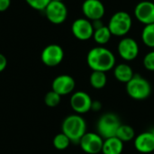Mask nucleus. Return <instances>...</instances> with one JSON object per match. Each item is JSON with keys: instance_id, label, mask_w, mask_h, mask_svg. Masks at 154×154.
Wrapping results in <instances>:
<instances>
[{"instance_id": "1a4fd4ad", "label": "nucleus", "mask_w": 154, "mask_h": 154, "mask_svg": "<svg viewBox=\"0 0 154 154\" xmlns=\"http://www.w3.org/2000/svg\"><path fill=\"white\" fill-rule=\"evenodd\" d=\"M93 100L84 91H77L70 97V106L78 115H83L91 110Z\"/></svg>"}, {"instance_id": "393cba45", "label": "nucleus", "mask_w": 154, "mask_h": 154, "mask_svg": "<svg viewBox=\"0 0 154 154\" xmlns=\"http://www.w3.org/2000/svg\"><path fill=\"white\" fill-rule=\"evenodd\" d=\"M143 66L146 69L154 71V51L147 53L143 58Z\"/></svg>"}, {"instance_id": "4be33fe9", "label": "nucleus", "mask_w": 154, "mask_h": 154, "mask_svg": "<svg viewBox=\"0 0 154 154\" xmlns=\"http://www.w3.org/2000/svg\"><path fill=\"white\" fill-rule=\"evenodd\" d=\"M70 140L69 139V137L64 134L62 132L60 134H58L57 135H55V137L53 138V146L56 150L59 151H64L66 150L69 144H70Z\"/></svg>"}, {"instance_id": "cd10ccee", "label": "nucleus", "mask_w": 154, "mask_h": 154, "mask_svg": "<svg viewBox=\"0 0 154 154\" xmlns=\"http://www.w3.org/2000/svg\"><path fill=\"white\" fill-rule=\"evenodd\" d=\"M102 109V103L98 100H95L92 102V106H91V110L94 112H98Z\"/></svg>"}, {"instance_id": "a878e982", "label": "nucleus", "mask_w": 154, "mask_h": 154, "mask_svg": "<svg viewBox=\"0 0 154 154\" xmlns=\"http://www.w3.org/2000/svg\"><path fill=\"white\" fill-rule=\"evenodd\" d=\"M11 5V0H0V12L6 11Z\"/></svg>"}, {"instance_id": "2eb2a0df", "label": "nucleus", "mask_w": 154, "mask_h": 154, "mask_svg": "<svg viewBox=\"0 0 154 154\" xmlns=\"http://www.w3.org/2000/svg\"><path fill=\"white\" fill-rule=\"evenodd\" d=\"M134 143L136 151L141 153L154 152V135L151 132H144L137 135Z\"/></svg>"}, {"instance_id": "f3484780", "label": "nucleus", "mask_w": 154, "mask_h": 154, "mask_svg": "<svg viewBox=\"0 0 154 154\" xmlns=\"http://www.w3.org/2000/svg\"><path fill=\"white\" fill-rule=\"evenodd\" d=\"M114 76L119 82L126 84L133 79V77L134 76V73L131 66L125 63H121V64L115 66Z\"/></svg>"}, {"instance_id": "4468645a", "label": "nucleus", "mask_w": 154, "mask_h": 154, "mask_svg": "<svg viewBox=\"0 0 154 154\" xmlns=\"http://www.w3.org/2000/svg\"><path fill=\"white\" fill-rule=\"evenodd\" d=\"M134 15L136 19L143 24L154 23V3L151 1H142L135 6Z\"/></svg>"}, {"instance_id": "423d86ee", "label": "nucleus", "mask_w": 154, "mask_h": 154, "mask_svg": "<svg viewBox=\"0 0 154 154\" xmlns=\"http://www.w3.org/2000/svg\"><path fill=\"white\" fill-rule=\"evenodd\" d=\"M47 19L54 24L64 23L68 16V9L63 2L51 1L44 10Z\"/></svg>"}, {"instance_id": "9b49d317", "label": "nucleus", "mask_w": 154, "mask_h": 154, "mask_svg": "<svg viewBox=\"0 0 154 154\" xmlns=\"http://www.w3.org/2000/svg\"><path fill=\"white\" fill-rule=\"evenodd\" d=\"M117 49L120 57L127 61L134 60L139 54V45L137 42L129 37L122 39L118 43Z\"/></svg>"}, {"instance_id": "c756f323", "label": "nucleus", "mask_w": 154, "mask_h": 154, "mask_svg": "<svg viewBox=\"0 0 154 154\" xmlns=\"http://www.w3.org/2000/svg\"><path fill=\"white\" fill-rule=\"evenodd\" d=\"M51 1H60V2H63V0H51Z\"/></svg>"}, {"instance_id": "20e7f679", "label": "nucleus", "mask_w": 154, "mask_h": 154, "mask_svg": "<svg viewBox=\"0 0 154 154\" xmlns=\"http://www.w3.org/2000/svg\"><path fill=\"white\" fill-rule=\"evenodd\" d=\"M121 125L119 117L114 113H106L100 116L97 124V134L105 140L115 137Z\"/></svg>"}, {"instance_id": "7c9ffc66", "label": "nucleus", "mask_w": 154, "mask_h": 154, "mask_svg": "<svg viewBox=\"0 0 154 154\" xmlns=\"http://www.w3.org/2000/svg\"><path fill=\"white\" fill-rule=\"evenodd\" d=\"M153 154H154V153H153Z\"/></svg>"}, {"instance_id": "f03ea898", "label": "nucleus", "mask_w": 154, "mask_h": 154, "mask_svg": "<svg viewBox=\"0 0 154 154\" xmlns=\"http://www.w3.org/2000/svg\"><path fill=\"white\" fill-rule=\"evenodd\" d=\"M61 131L69 137L71 143H79L87 133V123L80 115H70L63 120Z\"/></svg>"}, {"instance_id": "bb28decb", "label": "nucleus", "mask_w": 154, "mask_h": 154, "mask_svg": "<svg viewBox=\"0 0 154 154\" xmlns=\"http://www.w3.org/2000/svg\"><path fill=\"white\" fill-rule=\"evenodd\" d=\"M6 66H7V60H6V57H5L4 54L0 53V72L4 71V70L5 69Z\"/></svg>"}, {"instance_id": "39448f33", "label": "nucleus", "mask_w": 154, "mask_h": 154, "mask_svg": "<svg viewBox=\"0 0 154 154\" xmlns=\"http://www.w3.org/2000/svg\"><path fill=\"white\" fill-rule=\"evenodd\" d=\"M132 17L131 15L124 11L116 12L112 15L109 20L108 28L115 36H124L128 33L132 27Z\"/></svg>"}, {"instance_id": "6ab92c4d", "label": "nucleus", "mask_w": 154, "mask_h": 154, "mask_svg": "<svg viewBox=\"0 0 154 154\" xmlns=\"http://www.w3.org/2000/svg\"><path fill=\"white\" fill-rule=\"evenodd\" d=\"M106 82H107V78L106 72L93 71L89 77V83L91 87L95 89H101L105 88Z\"/></svg>"}, {"instance_id": "b1692460", "label": "nucleus", "mask_w": 154, "mask_h": 154, "mask_svg": "<svg viewBox=\"0 0 154 154\" xmlns=\"http://www.w3.org/2000/svg\"><path fill=\"white\" fill-rule=\"evenodd\" d=\"M51 0H25L29 6L37 11H44Z\"/></svg>"}, {"instance_id": "c85d7f7f", "label": "nucleus", "mask_w": 154, "mask_h": 154, "mask_svg": "<svg viewBox=\"0 0 154 154\" xmlns=\"http://www.w3.org/2000/svg\"><path fill=\"white\" fill-rule=\"evenodd\" d=\"M150 132H151V133H152V134L154 135V128H152V130H151Z\"/></svg>"}, {"instance_id": "0eeeda50", "label": "nucleus", "mask_w": 154, "mask_h": 154, "mask_svg": "<svg viewBox=\"0 0 154 154\" xmlns=\"http://www.w3.org/2000/svg\"><path fill=\"white\" fill-rule=\"evenodd\" d=\"M104 139L97 133H86L80 139L79 144L81 150L88 154H97L102 152Z\"/></svg>"}, {"instance_id": "f257e3e1", "label": "nucleus", "mask_w": 154, "mask_h": 154, "mask_svg": "<svg viewBox=\"0 0 154 154\" xmlns=\"http://www.w3.org/2000/svg\"><path fill=\"white\" fill-rule=\"evenodd\" d=\"M88 67L93 71L106 72L116 66V57L108 49L98 46L91 49L87 56Z\"/></svg>"}, {"instance_id": "7ed1b4c3", "label": "nucleus", "mask_w": 154, "mask_h": 154, "mask_svg": "<svg viewBox=\"0 0 154 154\" xmlns=\"http://www.w3.org/2000/svg\"><path fill=\"white\" fill-rule=\"evenodd\" d=\"M126 92L134 100H145L152 94V86L143 77L135 74L133 79L126 83Z\"/></svg>"}, {"instance_id": "f8f14e48", "label": "nucleus", "mask_w": 154, "mask_h": 154, "mask_svg": "<svg viewBox=\"0 0 154 154\" xmlns=\"http://www.w3.org/2000/svg\"><path fill=\"white\" fill-rule=\"evenodd\" d=\"M76 87L75 79L69 75H60L56 77L51 84L52 90L60 96H66L70 94Z\"/></svg>"}, {"instance_id": "ddd939ff", "label": "nucleus", "mask_w": 154, "mask_h": 154, "mask_svg": "<svg viewBox=\"0 0 154 154\" xmlns=\"http://www.w3.org/2000/svg\"><path fill=\"white\" fill-rule=\"evenodd\" d=\"M82 12L88 20H101L105 14V6L100 0H85L82 5Z\"/></svg>"}, {"instance_id": "a211bd4d", "label": "nucleus", "mask_w": 154, "mask_h": 154, "mask_svg": "<svg viewBox=\"0 0 154 154\" xmlns=\"http://www.w3.org/2000/svg\"><path fill=\"white\" fill-rule=\"evenodd\" d=\"M116 136L123 143H128L135 138V132L131 125L121 124V125L119 126L116 132Z\"/></svg>"}, {"instance_id": "aec40b11", "label": "nucleus", "mask_w": 154, "mask_h": 154, "mask_svg": "<svg viewBox=\"0 0 154 154\" xmlns=\"http://www.w3.org/2000/svg\"><path fill=\"white\" fill-rule=\"evenodd\" d=\"M111 36H112V33H111L108 26L103 25L102 27L94 30L93 38H94L95 42H97L100 45L106 44L110 41Z\"/></svg>"}, {"instance_id": "5701e85b", "label": "nucleus", "mask_w": 154, "mask_h": 154, "mask_svg": "<svg viewBox=\"0 0 154 154\" xmlns=\"http://www.w3.org/2000/svg\"><path fill=\"white\" fill-rule=\"evenodd\" d=\"M61 100V96H60L55 91H49L44 97V103L49 107H56L60 105Z\"/></svg>"}, {"instance_id": "6e6552de", "label": "nucleus", "mask_w": 154, "mask_h": 154, "mask_svg": "<svg viewBox=\"0 0 154 154\" xmlns=\"http://www.w3.org/2000/svg\"><path fill=\"white\" fill-rule=\"evenodd\" d=\"M63 49L58 44H50L46 46L41 54V60L47 67H56L63 60Z\"/></svg>"}, {"instance_id": "9d476101", "label": "nucleus", "mask_w": 154, "mask_h": 154, "mask_svg": "<svg viewBox=\"0 0 154 154\" xmlns=\"http://www.w3.org/2000/svg\"><path fill=\"white\" fill-rule=\"evenodd\" d=\"M71 31L73 35L80 41H87L93 37L94 34L93 24L87 18H79L75 20L71 25Z\"/></svg>"}, {"instance_id": "dca6fc26", "label": "nucleus", "mask_w": 154, "mask_h": 154, "mask_svg": "<svg viewBox=\"0 0 154 154\" xmlns=\"http://www.w3.org/2000/svg\"><path fill=\"white\" fill-rule=\"evenodd\" d=\"M124 151V143L116 136L110 137L104 140L102 153L103 154H122Z\"/></svg>"}, {"instance_id": "412c9836", "label": "nucleus", "mask_w": 154, "mask_h": 154, "mask_svg": "<svg viewBox=\"0 0 154 154\" xmlns=\"http://www.w3.org/2000/svg\"><path fill=\"white\" fill-rule=\"evenodd\" d=\"M142 40L146 46L154 48V23L145 25L142 32Z\"/></svg>"}]
</instances>
